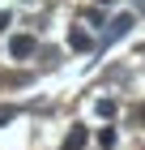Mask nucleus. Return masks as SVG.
Masks as SVG:
<instances>
[{
    "mask_svg": "<svg viewBox=\"0 0 145 150\" xmlns=\"http://www.w3.org/2000/svg\"><path fill=\"white\" fill-rule=\"evenodd\" d=\"M9 56H17V60H22V56H34V39L30 35H13L9 39Z\"/></svg>",
    "mask_w": 145,
    "mask_h": 150,
    "instance_id": "nucleus-1",
    "label": "nucleus"
},
{
    "mask_svg": "<svg viewBox=\"0 0 145 150\" xmlns=\"http://www.w3.org/2000/svg\"><path fill=\"white\" fill-rule=\"evenodd\" d=\"M85 142H90V133H85V129H68V137H64V150H85Z\"/></svg>",
    "mask_w": 145,
    "mask_h": 150,
    "instance_id": "nucleus-2",
    "label": "nucleus"
},
{
    "mask_svg": "<svg viewBox=\"0 0 145 150\" xmlns=\"http://www.w3.org/2000/svg\"><path fill=\"white\" fill-rule=\"evenodd\" d=\"M128 26H132V13H120L111 26H107V39H120V35H128Z\"/></svg>",
    "mask_w": 145,
    "mask_h": 150,
    "instance_id": "nucleus-3",
    "label": "nucleus"
},
{
    "mask_svg": "<svg viewBox=\"0 0 145 150\" xmlns=\"http://www.w3.org/2000/svg\"><path fill=\"white\" fill-rule=\"evenodd\" d=\"M68 43L77 47V52H90V47H94V39H90L85 30H81V26H77V30H73V35H68Z\"/></svg>",
    "mask_w": 145,
    "mask_h": 150,
    "instance_id": "nucleus-4",
    "label": "nucleus"
},
{
    "mask_svg": "<svg viewBox=\"0 0 145 150\" xmlns=\"http://www.w3.org/2000/svg\"><path fill=\"white\" fill-rule=\"evenodd\" d=\"M98 146H107V150L115 146V129H102V133H98Z\"/></svg>",
    "mask_w": 145,
    "mask_h": 150,
    "instance_id": "nucleus-5",
    "label": "nucleus"
},
{
    "mask_svg": "<svg viewBox=\"0 0 145 150\" xmlns=\"http://www.w3.org/2000/svg\"><path fill=\"white\" fill-rule=\"evenodd\" d=\"M98 116H115V103H111V99H98Z\"/></svg>",
    "mask_w": 145,
    "mask_h": 150,
    "instance_id": "nucleus-6",
    "label": "nucleus"
},
{
    "mask_svg": "<svg viewBox=\"0 0 145 150\" xmlns=\"http://www.w3.org/2000/svg\"><path fill=\"white\" fill-rule=\"evenodd\" d=\"M13 116H17V107H9V103H4V107H0V125H9Z\"/></svg>",
    "mask_w": 145,
    "mask_h": 150,
    "instance_id": "nucleus-7",
    "label": "nucleus"
},
{
    "mask_svg": "<svg viewBox=\"0 0 145 150\" xmlns=\"http://www.w3.org/2000/svg\"><path fill=\"white\" fill-rule=\"evenodd\" d=\"M4 26H9V13H0V30H4Z\"/></svg>",
    "mask_w": 145,
    "mask_h": 150,
    "instance_id": "nucleus-8",
    "label": "nucleus"
},
{
    "mask_svg": "<svg viewBox=\"0 0 145 150\" xmlns=\"http://www.w3.org/2000/svg\"><path fill=\"white\" fill-rule=\"evenodd\" d=\"M98 4H111V0H98Z\"/></svg>",
    "mask_w": 145,
    "mask_h": 150,
    "instance_id": "nucleus-9",
    "label": "nucleus"
},
{
    "mask_svg": "<svg viewBox=\"0 0 145 150\" xmlns=\"http://www.w3.org/2000/svg\"><path fill=\"white\" fill-rule=\"evenodd\" d=\"M137 4H141V9H145V0H137Z\"/></svg>",
    "mask_w": 145,
    "mask_h": 150,
    "instance_id": "nucleus-10",
    "label": "nucleus"
}]
</instances>
